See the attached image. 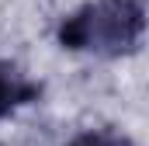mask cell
<instances>
[{"instance_id":"7a4b0ae2","label":"cell","mask_w":149,"mask_h":146,"mask_svg":"<svg viewBox=\"0 0 149 146\" xmlns=\"http://www.w3.org/2000/svg\"><path fill=\"white\" fill-rule=\"evenodd\" d=\"M42 94H45L42 80H35L31 73H24L10 59H0V122L17 115V111H24V108H31V105H38Z\"/></svg>"},{"instance_id":"3957f363","label":"cell","mask_w":149,"mask_h":146,"mask_svg":"<svg viewBox=\"0 0 149 146\" xmlns=\"http://www.w3.org/2000/svg\"><path fill=\"white\" fill-rule=\"evenodd\" d=\"M66 146H132V139L114 129H80Z\"/></svg>"},{"instance_id":"6da1fadb","label":"cell","mask_w":149,"mask_h":146,"mask_svg":"<svg viewBox=\"0 0 149 146\" xmlns=\"http://www.w3.org/2000/svg\"><path fill=\"white\" fill-rule=\"evenodd\" d=\"M149 32V11L142 0H87L63 14L56 25V42L63 52L121 59L139 52Z\"/></svg>"}]
</instances>
